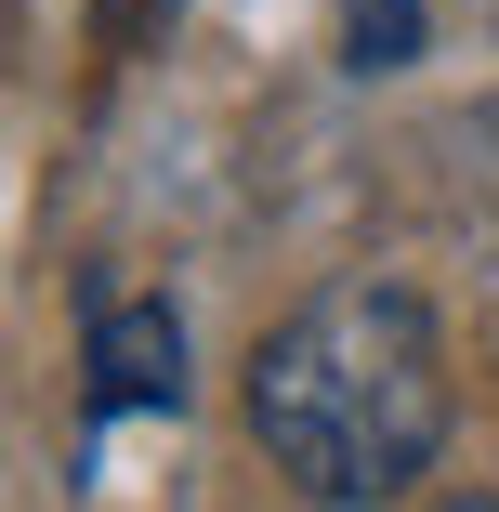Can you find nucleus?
Instances as JSON below:
<instances>
[{"mask_svg": "<svg viewBox=\"0 0 499 512\" xmlns=\"http://www.w3.org/2000/svg\"><path fill=\"white\" fill-rule=\"evenodd\" d=\"M250 434L303 499H408L447 447V342L421 289L342 276L250 342Z\"/></svg>", "mask_w": 499, "mask_h": 512, "instance_id": "1", "label": "nucleus"}, {"mask_svg": "<svg viewBox=\"0 0 499 512\" xmlns=\"http://www.w3.org/2000/svg\"><path fill=\"white\" fill-rule=\"evenodd\" d=\"M79 368H92V421L184 407V316L145 302V289H106V276H92V342H79Z\"/></svg>", "mask_w": 499, "mask_h": 512, "instance_id": "2", "label": "nucleus"}, {"mask_svg": "<svg viewBox=\"0 0 499 512\" xmlns=\"http://www.w3.org/2000/svg\"><path fill=\"white\" fill-rule=\"evenodd\" d=\"M421 40H434V14H421V0H342V66H355V79L421 66Z\"/></svg>", "mask_w": 499, "mask_h": 512, "instance_id": "3", "label": "nucleus"}, {"mask_svg": "<svg viewBox=\"0 0 499 512\" xmlns=\"http://www.w3.org/2000/svg\"><path fill=\"white\" fill-rule=\"evenodd\" d=\"M92 14H106V40H119V53H145V40L171 27V0H92Z\"/></svg>", "mask_w": 499, "mask_h": 512, "instance_id": "4", "label": "nucleus"}]
</instances>
